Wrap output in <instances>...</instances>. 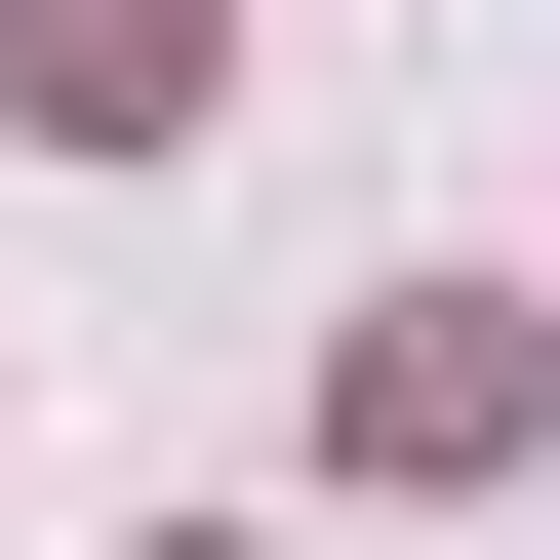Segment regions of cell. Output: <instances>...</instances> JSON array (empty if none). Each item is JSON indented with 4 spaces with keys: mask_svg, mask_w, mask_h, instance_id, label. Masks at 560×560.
<instances>
[{
    "mask_svg": "<svg viewBox=\"0 0 560 560\" xmlns=\"http://www.w3.org/2000/svg\"><path fill=\"white\" fill-rule=\"evenodd\" d=\"M0 81H40V120H200L241 40H200V0H0Z\"/></svg>",
    "mask_w": 560,
    "mask_h": 560,
    "instance_id": "obj_1",
    "label": "cell"
}]
</instances>
